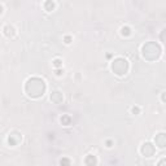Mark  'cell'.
Listing matches in <instances>:
<instances>
[{"instance_id":"1","label":"cell","mask_w":166,"mask_h":166,"mask_svg":"<svg viewBox=\"0 0 166 166\" xmlns=\"http://www.w3.org/2000/svg\"><path fill=\"white\" fill-rule=\"evenodd\" d=\"M46 83L43 79L38 77H33L30 79H28L25 84V92L28 93V96H30L31 99H39L42 98L46 92Z\"/></svg>"},{"instance_id":"2","label":"cell","mask_w":166,"mask_h":166,"mask_svg":"<svg viewBox=\"0 0 166 166\" xmlns=\"http://www.w3.org/2000/svg\"><path fill=\"white\" fill-rule=\"evenodd\" d=\"M161 47L160 44H157L156 42H148L143 46L142 48V53H143V57L148 61H154L157 60L160 56H161Z\"/></svg>"},{"instance_id":"3","label":"cell","mask_w":166,"mask_h":166,"mask_svg":"<svg viewBox=\"0 0 166 166\" xmlns=\"http://www.w3.org/2000/svg\"><path fill=\"white\" fill-rule=\"evenodd\" d=\"M112 70H113V73H114L116 75H118V77L125 75L128 72V63H127V60L122 58V57H118L116 60H113Z\"/></svg>"},{"instance_id":"4","label":"cell","mask_w":166,"mask_h":166,"mask_svg":"<svg viewBox=\"0 0 166 166\" xmlns=\"http://www.w3.org/2000/svg\"><path fill=\"white\" fill-rule=\"evenodd\" d=\"M140 151H142V154L143 156H145V157H151V156H153L154 154V152H156V148H154V145L153 144H151V143H143V145H142V148H140Z\"/></svg>"},{"instance_id":"5","label":"cell","mask_w":166,"mask_h":166,"mask_svg":"<svg viewBox=\"0 0 166 166\" xmlns=\"http://www.w3.org/2000/svg\"><path fill=\"white\" fill-rule=\"evenodd\" d=\"M51 101L55 103V104H61V103L64 101V95H63V92L53 91V92L51 93Z\"/></svg>"},{"instance_id":"6","label":"cell","mask_w":166,"mask_h":166,"mask_svg":"<svg viewBox=\"0 0 166 166\" xmlns=\"http://www.w3.org/2000/svg\"><path fill=\"white\" fill-rule=\"evenodd\" d=\"M154 142H156V145H158L160 148H165L166 147V135L163 133L156 135Z\"/></svg>"},{"instance_id":"7","label":"cell","mask_w":166,"mask_h":166,"mask_svg":"<svg viewBox=\"0 0 166 166\" xmlns=\"http://www.w3.org/2000/svg\"><path fill=\"white\" fill-rule=\"evenodd\" d=\"M21 135L20 134H17V133H12L9 135V138H8V143H9L11 145H17L20 142H21Z\"/></svg>"},{"instance_id":"8","label":"cell","mask_w":166,"mask_h":166,"mask_svg":"<svg viewBox=\"0 0 166 166\" xmlns=\"http://www.w3.org/2000/svg\"><path fill=\"white\" fill-rule=\"evenodd\" d=\"M84 163H86V166H96V163H98V158L92 154H88L86 157Z\"/></svg>"},{"instance_id":"9","label":"cell","mask_w":166,"mask_h":166,"mask_svg":"<svg viewBox=\"0 0 166 166\" xmlns=\"http://www.w3.org/2000/svg\"><path fill=\"white\" fill-rule=\"evenodd\" d=\"M3 31H4V34H5L7 37H14V34H16V30H14V28H13V26H11V25H7V26H4Z\"/></svg>"},{"instance_id":"10","label":"cell","mask_w":166,"mask_h":166,"mask_svg":"<svg viewBox=\"0 0 166 166\" xmlns=\"http://www.w3.org/2000/svg\"><path fill=\"white\" fill-rule=\"evenodd\" d=\"M61 123L68 126V125H70L72 123V117L70 116H68V114H64L63 117H61Z\"/></svg>"},{"instance_id":"11","label":"cell","mask_w":166,"mask_h":166,"mask_svg":"<svg viewBox=\"0 0 166 166\" xmlns=\"http://www.w3.org/2000/svg\"><path fill=\"white\" fill-rule=\"evenodd\" d=\"M56 7V4L53 2H46L44 3V8H46V11L51 12V11H53V8Z\"/></svg>"},{"instance_id":"12","label":"cell","mask_w":166,"mask_h":166,"mask_svg":"<svg viewBox=\"0 0 166 166\" xmlns=\"http://www.w3.org/2000/svg\"><path fill=\"white\" fill-rule=\"evenodd\" d=\"M121 34L123 37H128L130 34H131V30H130V28H127V26H123V28L121 29Z\"/></svg>"},{"instance_id":"13","label":"cell","mask_w":166,"mask_h":166,"mask_svg":"<svg viewBox=\"0 0 166 166\" xmlns=\"http://www.w3.org/2000/svg\"><path fill=\"white\" fill-rule=\"evenodd\" d=\"M60 165L61 166H70V160H69V158H61L60 160Z\"/></svg>"},{"instance_id":"14","label":"cell","mask_w":166,"mask_h":166,"mask_svg":"<svg viewBox=\"0 0 166 166\" xmlns=\"http://www.w3.org/2000/svg\"><path fill=\"white\" fill-rule=\"evenodd\" d=\"M53 65H55L56 68H58V66L63 65V61H61L60 58H56V60H53Z\"/></svg>"},{"instance_id":"15","label":"cell","mask_w":166,"mask_h":166,"mask_svg":"<svg viewBox=\"0 0 166 166\" xmlns=\"http://www.w3.org/2000/svg\"><path fill=\"white\" fill-rule=\"evenodd\" d=\"M131 112H133L134 114H138V113L140 112V108H139V107H134L133 109H131Z\"/></svg>"},{"instance_id":"16","label":"cell","mask_w":166,"mask_h":166,"mask_svg":"<svg viewBox=\"0 0 166 166\" xmlns=\"http://www.w3.org/2000/svg\"><path fill=\"white\" fill-rule=\"evenodd\" d=\"M165 163H166V160L165 158H161V161L158 162V166H165Z\"/></svg>"},{"instance_id":"17","label":"cell","mask_w":166,"mask_h":166,"mask_svg":"<svg viewBox=\"0 0 166 166\" xmlns=\"http://www.w3.org/2000/svg\"><path fill=\"white\" fill-rule=\"evenodd\" d=\"M70 42H72V38L70 37H65V43H66V44H69Z\"/></svg>"},{"instance_id":"18","label":"cell","mask_w":166,"mask_h":166,"mask_svg":"<svg viewBox=\"0 0 166 166\" xmlns=\"http://www.w3.org/2000/svg\"><path fill=\"white\" fill-rule=\"evenodd\" d=\"M112 144H113V142H112V140H108V142H107V147H109V148H110V147H112Z\"/></svg>"},{"instance_id":"19","label":"cell","mask_w":166,"mask_h":166,"mask_svg":"<svg viewBox=\"0 0 166 166\" xmlns=\"http://www.w3.org/2000/svg\"><path fill=\"white\" fill-rule=\"evenodd\" d=\"M3 9H4V8H3V5H2V4H0V14H2V13H3Z\"/></svg>"},{"instance_id":"20","label":"cell","mask_w":166,"mask_h":166,"mask_svg":"<svg viewBox=\"0 0 166 166\" xmlns=\"http://www.w3.org/2000/svg\"><path fill=\"white\" fill-rule=\"evenodd\" d=\"M56 74H57V75H61V74H63V70H57Z\"/></svg>"}]
</instances>
